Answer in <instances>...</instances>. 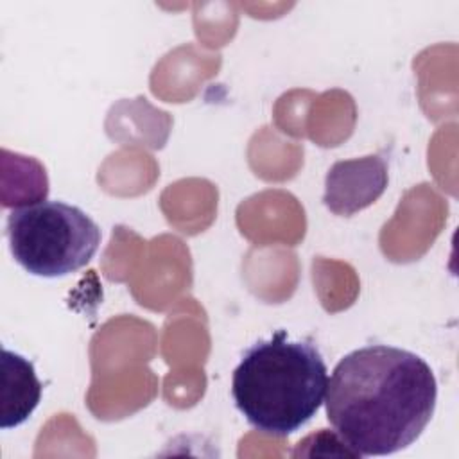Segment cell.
<instances>
[{
    "label": "cell",
    "instance_id": "1",
    "mask_svg": "<svg viewBox=\"0 0 459 459\" xmlns=\"http://www.w3.org/2000/svg\"><path fill=\"white\" fill-rule=\"evenodd\" d=\"M437 402L432 368L420 355L368 344L333 368L326 420L351 455H391L411 446L430 423Z\"/></svg>",
    "mask_w": 459,
    "mask_h": 459
},
{
    "label": "cell",
    "instance_id": "2",
    "mask_svg": "<svg viewBox=\"0 0 459 459\" xmlns=\"http://www.w3.org/2000/svg\"><path fill=\"white\" fill-rule=\"evenodd\" d=\"M328 369L316 344L285 330L249 346L231 378V396L251 427L271 436L301 429L325 402Z\"/></svg>",
    "mask_w": 459,
    "mask_h": 459
},
{
    "label": "cell",
    "instance_id": "3",
    "mask_svg": "<svg viewBox=\"0 0 459 459\" xmlns=\"http://www.w3.org/2000/svg\"><path fill=\"white\" fill-rule=\"evenodd\" d=\"M9 251L29 274L61 278L82 269L97 253L100 228L79 206L36 201L13 208L5 221Z\"/></svg>",
    "mask_w": 459,
    "mask_h": 459
},
{
    "label": "cell",
    "instance_id": "4",
    "mask_svg": "<svg viewBox=\"0 0 459 459\" xmlns=\"http://www.w3.org/2000/svg\"><path fill=\"white\" fill-rule=\"evenodd\" d=\"M387 161L382 154L335 161L325 178V206L350 217L373 204L387 188Z\"/></svg>",
    "mask_w": 459,
    "mask_h": 459
},
{
    "label": "cell",
    "instance_id": "5",
    "mask_svg": "<svg viewBox=\"0 0 459 459\" xmlns=\"http://www.w3.org/2000/svg\"><path fill=\"white\" fill-rule=\"evenodd\" d=\"M0 371V427L7 430L29 420L41 400L43 384L36 377L34 364L7 348L2 350Z\"/></svg>",
    "mask_w": 459,
    "mask_h": 459
}]
</instances>
